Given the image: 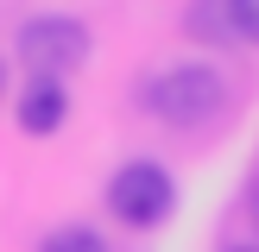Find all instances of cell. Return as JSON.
<instances>
[{
    "instance_id": "3",
    "label": "cell",
    "mask_w": 259,
    "mask_h": 252,
    "mask_svg": "<svg viewBox=\"0 0 259 252\" xmlns=\"http://www.w3.org/2000/svg\"><path fill=\"white\" fill-rule=\"evenodd\" d=\"M108 208H114V221H126V227H158L164 214L177 208V183H171V170H164L158 158H133V164L114 170Z\"/></svg>"
},
{
    "instance_id": "7",
    "label": "cell",
    "mask_w": 259,
    "mask_h": 252,
    "mask_svg": "<svg viewBox=\"0 0 259 252\" xmlns=\"http://www.w3.org/2000/svg\"><path fill=\"white\" fill-rule=\"evenodd\" d=\"M247 221L259 227V176H253V189H247Z\"/></svg>"
},
{
    "instance_id": "6",
    "label": "cell",
    "mask_w": 259,
    "mask_h": 252,
    "mask_svg": "<svg viewBox=\"0 0 259 252\" xmlns=\"http://www.w3.org/2000/svg\"><path fill=\"white\" fill-rule=\"evenodd\" d=\"M222 13H228V32L240 44H259V0H222Z\"/></svg>"
},
{
    "instance_id": "8",
    "label": "cell",
    "mask_w": 259,
    "mask_h": 252,
    "mask_svg": "<svg viewBox=\"0 0 259 252\" xmlns=\"http://www.w3.org/2000/svg\"><path fill=\"white\" fill-rule=\"evenodd\" d=\"M234 252H259V246H234Z\"/></svg>"
},
{
    "instance_id": "5",
    "label": "cell",
    "mask_w": 259,
    "mask_h": 252,
    "mask_svg": "<svg viewBox=\"0 0 259 252\" xmlns=\"http://www.w3.org/2000/svg\"><path fill=\"white\" fill-rule=\"evenodd\" d=\"M38 252H108V239H101L95 227H82V221H76V227H57V233H51Z\"/></svg>"
},
{
    "instance_id": "1",
    "label": "cell",
    "mask_w": 259,
    "mask_h": 252,
    "mask_svg": "<svg viewBox=\"0 0 259 252\" xmlns=\"http://www.w3.org/2000/svg\"><path fill=\"white\" fill-rule=\"evenodd\" d=\"M146 107L164 126H209L228 107V82L209 63H177V70H164V76L146 82Z\"/></svg>"
},
{
    "instance_id": "4",
    "label": "cell",
    "mask_w": 259,
    "mask_h": 252,
    "mask_svg": "<svg viewBox=\"0 0 259 252\" xmlns=\"http://www.w3.org/2000/svg\"><path fill=\"white\" fill-rule=\"evenodd\" d=\"M63 113H70V88H63L57 76H32V82L19 88V126L32 139H51L63 126Z\"/></svg>"
},
{
    "instance_id": "9",
    "label": "cell",
    "mask_w": 259,
    "mask_h": 252,
    "mask_svg": "<svg viewBox=\"0 0 259 252\" xmlns=\"http://www.w3.org/2000/svg\"><path fill=\"white\" fill-rule=\"evenodd\" d=\"M0 88H7V70H0Z\"/></svg>"
},
{
    "instance_id": "2",
    "label": "cell",
    "mask_w": 259,
    "mask_h": 252,
    "mask_svg": "<svg viewBox=\"0 0 259 252\" xmlns=\"http://www.w3.org/2000/svg\"><path fill=\"white\" fill-rule=\"evenodd\" d=\"M19 63L25 76H70L89 63V25L70 19V13H38V19L19 25Z\"/></svg>"
}]
</instances>
